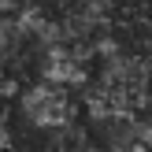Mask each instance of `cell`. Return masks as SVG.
<instances>
[{"mask_svg":"<svg viewBox=\"0 0 152 152\" xmlns=\"http://www.w3.org/2000/svg\"><path fill=\"white\" fill-rule=\"evenodd\" d=\"M19 115L30 130H41V134H52L59 126L74 123L78 115V104H74L71 89L67 86H56V82L41 78L34 86H26L19 93Z\"/></svg>","mask_w":152,"mask_h":152,"instance_id":"6da1fadb","label":"cell"}]
</instances>
